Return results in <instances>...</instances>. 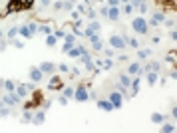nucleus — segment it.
Listing matches in <instances>:
<instances>
[{"instance_id":"f257e3e1","label":"nucleus","mask_w":177,"mask_h":133,"mask_svg":"<svg viewBox=\"0 0 177 133\" xmlns=\"http://www.w3.org/2000/svg\"><path fill=\"white\" fill-rule=\"evenodd\" d=\"M132 28L137 32V34H147L149 24H147L145 18H133V20H132Z\"/></svg>"},{"instance_id":"f03ea898","label":"nucleus","mask_w":177,"mask_h":133,"mask_svg":"<svg viewBox=\"0 0 177 133\" xmlns=\"http://www.w3.org/2000/svg\"><path fill=\"white\" fill-rule=\"evenodd\" d=\"M109 46H112L113 50H124L125 46H128V42H125L124 36H120V34H112V36H109Z\"/></svg>"},{"instance_id":"7ed1b4c3","label":"nucleus","mask_w":177,"mask_h":133,"mask_svg":"<svg viewBox=\"0 0 177 133\" xmlns=\"http://www.w3.org/2000/svg\"><path fill=\"white\" fill-rule=\"evenodd\" d=\"M108 99H109V103L113 105V109H120V107L124 105V95H121L120 91H116V89H113L112 93H109V97H108Z\"/></svg>"},{"instance_id":"20e7f679","label":"nucleus","mask_w":177,"mask_h":133,"mask_svg":"<svg viewBox=\"0 0 177 133\" xmlns=\"http://www.w3.org/2000/svg\"><path fill=\"white\" fill-rule=\"evenodd\" d=\"M74 99L76 101H88V99H90L88 97V88L84 84H80L78 88L74 89Z\"/></svg>"},{"instance_id":"39448f33","label":"nucleus","mask_w":177,"mask_h":133,"mask_svg":"<svg viewBox=\"0 0 177 133\" xmlns=\"http://www.w3.org/2000/svg\"><path fill=\"white\" fill-rule=\"evenodd\" d=\"M100 30H102V24H100L98 20H92V22L88 24V28L84 30V34H82V36H86V38H90L92 34H98Z\"/></svg>"},{"instance_id":"423d86ee","label":"nucleus","mask_w":177,"mask_h":133,"mask_svg":"<svg viewBox=\"0 0 177 133\" xmlns=\"http://www.w3.org/2000/svg\"><path fill=\"white\" fill-rule=\"evenodd\" d=\"M24 10V0H10L6 6V12L8 14H12V12H20Z\"/></svg>"},{"instance_id":"0eeeda50","label":"nucleus","mask_w":177,"mask_h":133,"mask_svg":"<svg viewBox=\"0 0 177 133\" xmlns=\"http://www.w3.org/2000/svg\"><path fill=\"white\" fill-rule=\"evenodd\" d=\"M42 78H44V74H42L40 68H30V80L38 84V82H42Z\"/></svg>"},{"instance_id":"6e6552de","label":"nucleus","mask_w":177,"mask_h":133,"mask_svg":"<svg viewBox=\"0 0 177 133\" xmlns=\"http://www.w3.org/2000/svg\"><path fill=\"white\" fill-rule=\"evenodd\" d=\"M44 121H46V111L44 109L36 111V115H32V123H34V125H42Z\"/></svg>"},{"instance_id":"1a4fd4ad","label":"nucleus","mask_w":177,"mask_h":133,"mask_svg":"<svg viewBox=\"0 0 177 133\" xmlns=\"http://www.w3.org/2000/svg\"><path fill=\"white\" fill-rule=\"evenodd\" d=\"M137 74H143L141 72V64H137V62L129 64L128 66V76H137Z\"/></svg>"},{"instance_id":"9d476101","label":"nucleus","mask_w":177,"mask_h":133,"mask_svg":"<svg viewBox=\"0 0 177 133\" xmlns=\"http://www.w3.org/2000/svg\"><path fill=\"white\" fill-rule=\"evenodd\" d=\"M40 70H42V74H54V72H56V66H54L52 62H42Z\"/></svg>"},{"instance_id":"9b49d317","label":"nucleus","mask_w":177,"mask_h":133,"mask_svg":"<svg viewBox=\"0 0 177 133\" xmlns=\"http://www.w3.org/2000/svg\"><path fill=\"white\" fill-rule=\"evenodd\" d=\"M14 93H16V97H18L20 101H22V99H24V97L28 95V88H26V84H24V86H16Z\"/></svg>"},{"instance_id":"f8f14e48","label":"nucleus","mask_w":177,"mask_h":133,"mask_svg":"<svg viewBox=\"0 0 177 133\" xmlns=\"http://www.w3.org/2000/svg\"><path fill=\"white\" fill-rule=\"evenodd\" d=\"M120 14H121L120 6H109L108 8V18L109 20H117V18H120Z\"/></svg>"},{"instance_id":"ddd939ff","label":"nucleus","mask_w":177,"mask_h":133,"mask_svg":"<svg viewBox=\"0 0 177 133\" xmlns=\"http://www.w3.org/2000/svg\"><path fill=\"white\" fill-rule=\"evenodd\" d=\"M145 78H147V84L149 86H155L159 80V74L157 72H145Z\"/></svg>"},{"instance_id":"4468645a","label":"nucleus","mask_w":177,"mask_h":133,"mask_svg":"<svg viewBox=\"0 0 177 133\" xmlns=\"http://www.w3.org/2000/svg\"><path fill=\"white\" fill-rule=\"evenodd\" d=\"M98 107L104 111H113V105L109 103V99H98Z\"/></svg>"},{"instance_id":"2eb2a0df","label":"nucleus","mask_w":177,"mask_h":133,"mask_svg":"<svg viewBox=\"0 0 177 133\" xmlns=\"http://www.w3.org/2000/svg\"><path fill=\"white\" fill-rule=\"evenodd\" d=\"M163 20H165V16H163L161 12H155V14H153V18H151V22H147V24H153V26H159V24H163Z\"/></svg>"},{"instance_id":"dca6fc26","label":"nucleus","mask_w":177,"mask_h":133,"mask_svg":"<svg viewBox=\"0 0 177 133\" xmlns=\"http://www.w3.org/2000/svg\"><path fill=\"white\" fill-rule=\"evenodd\" d=\"M120 84L124 86V88H128V89H129V86H132V76H128V74L120 76Z\"/></svg>"},{"instance_id":"f3484780","label":"nucleus","mask_w":177,"mask_h":133,"mask_svg":"<svg viewBox=\"0 0 177 133\" xmlns=\"http://www.w3.org/2000/svg\"><path fill=\"white\" fill-rule=\"evenodd\" d=\"M18 34L22 36V38H26V40H28V38H32V36H34V34H32L30 30H28V26H20V28H18Z\"/></svg>"},{"instance_id":"a211bd4d","label":"nucleus","mask_w":177,"mask_h":133,"mask_svg":"<svg viewBox=\"0 0 177 133\" xmlns=\"http://www.w3.org/2000/svg\"><path fill=\"white\" fill-rule=\"evenodd\" d=\"M140 86H141V80L140 78H133L132 80V95H136L137 91H140Z\"/></svg>"},{"instance_id":"6ab92c4d","label":"nucleus","mask_w":177,"mask_h":133,"mask_svg":"<svg viewBox=\"0 0 177 133\" xmlns=\"http://www.w3.org/2000/svg\"><path fill=\"white\" fill-rule=\"evenodd\" d=\"M82 48H84V46H74V48H72L70 52H68V56H70V58H80V54H82Z\"/></svg>"},{"instance_id":"aec40b11","label":"nucleus","mask_w":177,"mask_h":133,"mask_svg":"<svg viewBox=\"0 0 177 133\" xmlns=\"http://www.w3.org/2000/svg\"><path fill=\"white\" fill-rule=\"evenodd\" d=\"M151 121L157 123V125H161V123L165 121V115H163V113H153V115H151Z\"/></svg>"},{"instance_id":"412c9836","label":"nucleus","mask_w":177,"mask_h":133,"mask_svg":"<svg viewBox=\"0 0 177 133\" xmlns=\"http://www.w3.org/2000/svg\"><path fill=\"white\" fill-rule=\"evenodd\" d=\"M48 88H50V89H60V88H62L60 78H52V84H48Z\"/></svg>"},{"instance_id":"4be33fe9","label":"nucleus","mask_w":177,"mask_h":133,"mask_svg":"<svg viewBox=\"0 0 177 133\" xmlns=\"http://www.w3.org/2000/svg\"><path fill=\"white\" fill-rule=\"evenodd\" d=\"M4 89H6V91H14L16 89V84L12 80H4Z\"/></svg>"},{"instance_id":"5701e85b","label":"nucleus","mask_w":177,"mask_h":133,"mask_svg":"<svg viewBox=\"0 0 177 133\" xmlns=\"http://www.w3.org/2000/svg\"><path fill=\"white\" fill-rule=\"evenodd\" d=\"M56 42H58V38L54 34H48L46 36V46H56Z\"/></svg>"},{"instance_id":"b1692460","label":"nucleus","mask_w":177,"mask_h":133,"mask_svg":"<svg viewBox=\"0 0 177 133\" xmlns=\"http://www.w3.org/2000/svg\"><path fill=\"white\" fill-rule=\"evenodd\" d=\"M161 131H163V133H173L175 127L171 125V123H161Z\"/></svg>"},{"instance_id":"393cba45","label":"nucleus","mask_w":177,"mask_h":133,"mask_svg":"<svg viewBox=\"0 0 177 133\" xmlns=\"http://www.w3.org/2000/svg\"><path fill=\"white\" fill-rule=\"evenodd\" d=\"M129 4L133 8H141V6H145V0H129Z\"/></svg>"},{"instance_id":"a878e982","label":"nucleus","mask_w":177,"mask_h":133,"mask_svg":"<svg viewBox=\"0 0 177 133\" xmlns=\"http://www.w3.org/2000/svg\"><path fill=\"white\" fill-rule=\"evenodd\" d=\"M6 36H8V40H14L16 36H18V28H16V26H14V28H10V32H8Z\"/></svg>"},{"instance_id":"bb28decb","label":"nucleus","mask_w":177,"mask_h":133,"mask_svg":"<svg viewBox=\"0 0 177 133\" xmlns=\"http://www.w3.org/2000/svg\"><path fill=\"white\" fill-rule=\"evenodd\" d=\"M92 50H96V52H102V50H104L102 40H98V42H94V44H92Z\"/></svg>"},{"instance_id":"cd10ccee","label":"nucleus","mask_w":177,"mask_h":133,"mask_svg":"<svg viewBox=\"0 0 177 133\" xmlns=\"http://www.w3.org/2000/svg\"><path fill=\"white\" fill-rule=\"evenodd\" d=\"M38 32H42V34L48 36V34H52V28L50 26H38Z\"/></svg>"},{"instance_id":"c85d7f7f","label":"nucleus","mask_w":177,"mask_h":133,"mask_svg":"<svg viewBox=\"0 0 177 133\" xmlns=\"http://www.w3.org/2000/svg\"><path fill=\"white\" fill-rule=\"evenodd\" d=\"M64 42H68V44H74V46H76V36H74V34H66V36H64Z\"/></svg>"},{"instance_id":"c756f323","label":"nucleus","mask_w":177,"mask_h":133,"mask_svg":"<svg viewBox=\"0 0 177 133\" xmlns=\"http://www.w3.org/2000/svg\"><path fill=\"white\" fill-rule=\"evenodd\" d=\"M22 121H24V123H32V113H30V111H24Z\"/></svg>"},{"instance_id":"7c9ffc66","label":"nucleus","mask_w":177,"mask_h":133,"mask_svg":"<svg viewBox=\"0 0 177 133\" xmlns=\"http://www.w3.org/2000/svg\"><path fill=\"white\" fill-rule=\"evenodd\" d=\"M26 26H28V30H30L32 34H36V32H38V24H36V22H28Z\"/></svg>"},{"instance_id":"2f4dec72","label":"nucleus","mask_w":177,"mask_h":133,"mask_svg":"<svg viewBox=\"0 0 177 133\" xmlns=\"http://www.w3.org/2000/svg\"><path fill=\"white\" fill-rule=\"evenodd\" d=\"M137 56H140V58H141V60H143V58H147V56H151V50H140V52H137Z\"/></svg>"},{"instance_id":"473e14b6","label":"nucleus","mask_w":177,"mask_h":133,"mask_svg":"<svg viewBox=\"0 0 177 133\" xmlns=\"http://www.w3.org/2000/svg\"><path fill=\"white\" fill-rule=\"evenodd\" d=\"M64 97H74V88H66L64 89Z\"/></svg>"},{"instance_id":"72a5a7b5","label":"nucleus","mask_w":177,"mask_h":133,"mask_svg":"<svg viewBox=\"0 0 177 133\" xmlns=\"http://www.w3.org/2000/svg\"><path fill=\"white\" fill-rule=\"evenodd\" d=\"M133 10H136V8H133V6H132V4H129V2H128V4H125V6H124V12H125V14H132Z\"/></svg>"},{"instance_id":"f704fd0d","label":"nucleus","mask_w":177,"mask_h":133,"mask_svg":"<svg viewBox=\"0 0 177 133\" xmlns=\"http://www.w3.org/2000/svg\"><path fill=\"white\" fill-rule=\"evenodd\" d=\"M72 48H74V44H68V42H64V46H62V52H66V54H68Z\"/></svg>"},{"instance_id":"c9c22d12","label":"nucleus","mask_w":177,"mask_h":133,"mask_svg":"<svg viewBox=\"0 0 177 133\" xmlns=\"http://www.w3.org/2000/svg\"><path fill=\"white\" fill-rule=\"evenodd\" d=\"M125 42L132 46V48H137V40L136 38H125Z\"/></svg>"},{"instance_id":"e433bc0d","label":"nucleus","mask_w":177,"mask_h":133,"mask_svg":"<svg viewBox=\"0 0 177 133\" xmlns=\"http://www.w3.org/2000/svg\"><path fill=\"white\" fill-rule=\"evenodd\" d=\"M64 10H66V12H72V10H74V4H72L70 0H68V2H64Z\"/></svg>"},{"instance_id":"4c0bfd02","label":"nucleus","mask_w":177,"mask_h":133,"mask_svg":"<svg viewBox=\"0 0 177 133\" xmlns=\"http://www.w3.org/2000/svg\"><path fill=\"white\" fill-rule=\"evenodd\" d=\"M76 12H78V14H86V4H78V10H76Z\"/></svg>"},{"instance_id":"58836bf2","label":"nucleus","mask_w":177,"mask_h":133,"mask_svg":"<svg viewBox=\"0 0 177 133\" xmlns=\"http://www.w3.org/2000/svg\"><path fill=\"white\" fill-rule=\"evenodd\" d=\"M58 70H60L62 74H66V72H70V66H66V64H60V66H58Z\"/></svg>"},{"instance_id":"ea45409f","label":"nucleus","mask_w":177,"mask_h":133,"mask_svg":"<svg viewBox=\"0 0 177 133\" xmlns=\"http://www.w3.org/2000/svg\"><path fill=\"white\" fill-rule=\"evenodd\" d=\"M10 42L14 44V46H16L18 50H22V48H24V42H20V40H10Z\"/></svg>"},{"instance_id":"a19ab883","label":"nucleus","mask_w":177,"mask_h":133,"mask_svg":"<svg viewBox=\"0 0 177 133\" xmlns=\"http://www.w3.org/2000/svg\"><path fill=\"white\" fill-rule=\"evenodd\" d=\"M112 66H113V62H112V60H109V58H108V60L104 62V66H102V68H104V70H109V68H112Z\"/></svg>"},{"instance_id":"79ce46f5","label":"nucleus","mask_w":177,"mask_h":133,"mask_svg":"<svg viewBox=\"0 0 177 133\" xmlns=\"http://www.w3.org/2000/svg\"><path fill=\"white\" fill-rule=\"evenodd\" d=\"M106 4H108V6H120L121 2H120V0H108Z\"/></svg>"},{"instance_id":"37998d69","label":"nucleus","mask_w":177,"mask_h":133,"mask_svg":"<svg viewBox=\"0 0 177 133\" xmlns=\"http://www.w3.org/2000/svg\"><path fill=\"white\" fill-rule=\"evenodd\" d=\"M98 40H100V32H98V34H92V36H90V42H92V44L98 42Z\"/></svg>"},{"instance_id":"c03bdc74","label":"nucleus","mask_w":177,"mask_h":133,"mask_svg":"<svg viewBox=\"0 0 177 133\" xmlns=\"http://www.w3.org/2000/svg\"><path fill=\"white\" fill-rule=\"evenodd\" d=\"M58 103H60V105H68V97H64V95H62V97L58 99Z\"/></svg>"},{"instance_id":"a18cd8bd","label":"nucleus","mask_w":177,"mask_h":133,"mask_svg":"<svg viewBox=\"0 0 177 133\" xmlns=\"http://www.w3.org/2000/svg\"><path fill=\"white\" fill-rule=\"evenodd\" d=\"M54 36H56V38H64L66 32H64V30H58V32H54Z\"/></svg>"},{"instance_id":"49530a36","label":"nucleus","mask_w":177,"mask_h":133,"mask_svg":"<svg viewBox=\"0 0 177 133\" xmlns=\"http://www.w3.org/2000/svg\"><path fill=\"white\" fill-rule=\"evenodd\" d=\"M88 18L94 20V18H96V10H92V8H90V10H88Z\"/></svg>"},{"instance_id":"de8ad7c7","label":"nucleus","mask_w":177,"mask_h":133,"mask_svg":"<svg viewBox=\"0 0 177 133\" xmlns=\"http://www.w3.org/2000/svg\"><path fill=\"white\" fill-rule=\"evenodd\" d=\"M108 8H109V6H108V4H106V6H102V8H100V12H102L104 16H108Z\"/></svg>"},{"instance_id":"09e8293b","label":"nucleus","mask_w":177,"mask_h":133,"mask_svg":"<svg viewBox=\"0 0 177 133\" xmlns=\"http://www.w3.org/2000/svg\"><path fill=\"white\" fill-rule=\"evenodd\" d=\"M163 24H165V26H167V28H171V26H173V24H175V22H173V20H163Z\"/></svg>"},{"instance_id":"8fccbe9b","label":"nucleus","mask_w":177,"mask_h":133,"mask_svg":"<svg viewBox=\"0 0 177 133\" xmlns=\"http://www.w3.org/2000/svg\"><path fill=\"white\" fill-rule=\"evenodd\" d=\"M54 8H56V10H62V8H64V2H56V4H54Z\"/></svg>"},{"instance_id":"3c124183","label":"nucleus","mask_w":177,"mask_h":133,"mask_svg":"<svg viewBox=\"0 0 177 133\" xmlns=\"http://www.w3.org/2000/svg\"><path fill=\"white\" fill-rule=\"evenodd\" d=\"M6 46H8V42H6V40H0V50H4Z\"/></svg>"},{"instance_id":"603ef678","label":"nucleus","mask_w":177,"mask_h":133,"mask_svg":"<svg viewBox=\"0 0 177 133\" xmlns=\"http://www.w3.org/2000/svg\"><path fill=\"white\" fill-rule=\"evenodd\" d=\"M40 4H42V6H48V4H50V0H40Z\"/></svg>"},{"instance_id":"864d4df0","label":"nucleus","mask_w":177,"mask_h":133,"mask_svg":"<svg viewBox=\"0 0 177 133\" xmlns=\"http://www.w3.org/2000/svg\"><path fill=\"white\" fill-rule=\"evenodd\" d=\"M120 2H125V4H128V2H129V0H120Z\"/></svg>"},{"instance_id":"5fc2aeb1","label":"nucleus","mask_w":177,"mask_h":133,"mask_svg":"<svg viewBox=\"0 0 177 133\" xmlns=\"http://www.w3.org/2000/svg\"><path fill=\"white\" fill-rule=\"evenodd\" d=\"M0 40H2V30H0Z\"/></svg>"}]
</instances>
